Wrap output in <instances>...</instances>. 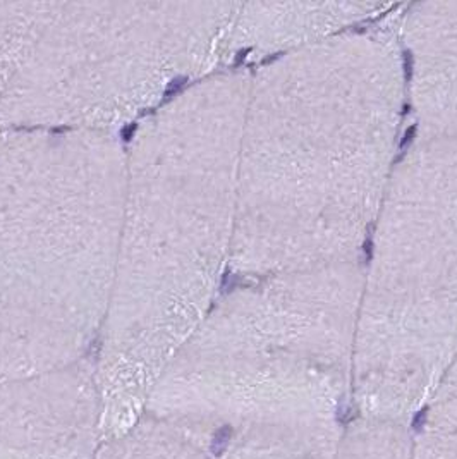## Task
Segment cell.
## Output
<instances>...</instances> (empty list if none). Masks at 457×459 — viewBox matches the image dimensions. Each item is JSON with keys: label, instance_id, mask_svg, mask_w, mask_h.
I'll list each match as a JSON object with an SVG mask.
<instances>
[{"label": "cell", "instance_id": "6da1fadb", "mask_svg": "<svg viewBox=\"0 0 457 459\" xmlns=\"http://www.w3.org/2000/svg\"><path fill=\"white\" fill-rule=\"evenodd\" d=\"M179 428L145 416L122 434L101 442L95 459H194Z\"/></svg>", "mask_w": 457, "mask_h": 459}, {"label": "cell", "instance_id": "7a4b0ae2", "mask_svg": "<svg viewBox=\"0 0 457 459\" xmlns=\"http://www.w3.org/2000/svg\"><path fill=\"white\" fill-rule=\"evenodd\" d=\"M426 415H428V408L421 409V411L414 415L413 423H411V425H413V430H416V432L423 430V427H425V423H426Z\"/></svg>", "mask_w": 457, "mask_h": 459}, {"label": "cell", "instance_id": "3957f363", "mask_svg": "<svg viewBox=\"0 0 457 459\" xmlns=\"http://www.w3.org/2000/svg\"><path fill=\"white\" fill-rule=\"evenodd\" d=\"M414 132H416V127H414V126L407 129L406 134H404V139L400 141V148H406L411 141H413V134H414Z\"/></svg>", "mask_w": 457, "mask_h": 459}]
</instances>
